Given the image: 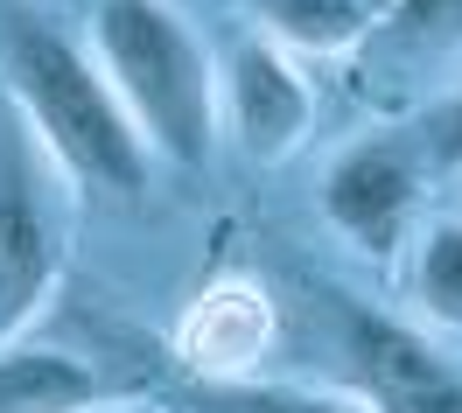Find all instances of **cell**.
Segmentation results:
<instances>
[{"label":"cell","mask_w":462,"mask_h":413,"mask_svg":"<svg viewBox=\"0 0 462 413\" xmlns=\"http://www.w3.org/2000/svg\"><path fill=\"white\" fill-rule=\"evenodd\" d=\"M91 50L147 148L169 154L175 169H203L217 133V70L203 35L169 0H98Z\"/></svg>","instance_id":"2"},{"label":"cell","mask_w":462,"mask_h":413,"mask_svg":"<svg viewBox=\"0 0 462 413\" xmlns=\"http://www.w3.org/2000/svg\"><path fill=\"white\" fill-rule=\"evenodd\" d=\"M189 413H344L322 392H301V385H260V379H203L189 392Z\"/></svg>","instance_id":"11"},{"label":"cell","mask_w":462,"mask_h":413,"mask_svg":"<svg viewBox=\"0 0 462 413\" xmlns=\"http://www.w3.org/2000/svg\"><path fill=\"white\" fill-rule=\"evenodd\" d=\"M50 288H57V232L35 204L29 176L0 161V344L35 323Z\"/></svg>","instance_id":"6"},{"label":"cell","mask_w":462,"mask_h":413,"mask_svg":"<svg viewBox=\"0 0 462 413\" xmlns=\"http://www.w3.org/2000/svg\"><path fill=\"white\" fill-rule=\"evenodd\" d=\"M413 308L434 329L462 336V217H441V225L420 232V252H413Z\"/></svg>","instance_id":"10"},{"label":"cell","mask_w":462,"mask_h":413,"mask_svg":"<svg viewBox=\"0 0 462 413\" xmlns=\"http://www.w3.org/2000/svg\"><path fill=\"white\" fill-rule=\"evenodd\" d=\"M329 301H337V336H344L350 385L365 392L372 413H462V372L420 329L393 323L378 308H357L344 295H329Z\"/></svg>","instance_id":"3"},{"label":"cell","mask_w":462,"mask_h":413,"mask_svg":"<svg viewBox=\"0 0 462 413\" xmlns=\"http://www.w3.org/2000/svg\"><path fill=\"white\" fill-rule=\"evenodd\" d=\"M428 154H434V169H462V91L434 113L428 126Z\"/></svg>","instance_id":"13"},{"label":"cell","mask_w":462,"mask_h":413,"mask_svg":"<svg viewBox=\"0 0 462 413\" xmlns=\"http://www.w3.org/2000/svg\"><path fill=\"white\" fill-rule=\"evenodd\" d=\"M413 189H420V169L400 141H357L350 154H337V169L322 182V210L350 245L393 252L406 210H413Z\"/></svg>","instance_id":"5"},{"label":"cell","mask_w":462,"mask_h":413,"mask_svg":"<svg viewBox=\"0 0 462 413\" xmlns=\"http://www.w3.org/2000/svg\"><path fill=\"white\" fill-rule=\"evenodd\" d=\"M0 78L14 91L22 119L35 126V141L57 154V169L78 189L98 197H134L147 182V141L126 119L119 91L106 85L98 57H85L78 42L50 22H14L0 42Z\"/></svg>","instance_id":"1"},{"label":"cell","mask_w":462,"mask_h":413,"mask_svg":"<svg viewBox=\"0 0 462 413\" xmlns=\"http://www.w3.org/2000/svg\"><path fill=\"white\" fill-rule=\"evenodd\" d=\"M266 29L273 50H301V57H344L378 29V0H238Z\"/></svg>","instance_id":"8"},{"label":"cell","mask_w":462,"mask_h":413,"mask_svg":"<svg viewBox=\"0 0 462 413\" xmlns=\"http://www.w3.org/2000/svg\"><path fill=\"white\" fill-rule=\"evenodd\" d=\"M266 336H273V316L260 288H210L182 323V357L203 379H238L266 351Z\"/></svg>","instance_id":"7"},{"label":"cell","mask_w":462,"mask_h":413,"mask_svg":"<svg viewBox=\"0 0 462 413\" xmlns=\"http://www.w3.org/2000/svg\"><path fill=\"white\" fill-rule=\"evenodd\" d=\"M393 29L406 42H462V0H393Z\"/></svg>","instance_id":"12"},{"label":"cell","mask_w":462,"mask_h":413,"mask_svg":"<svg viewBox=\"0 0 462 413\" xmlns=\"http://www.w3.org/2000/svg\"><path fill=\"white\" fill-rule=\"evenodd\" d=\"M225 113H231V133H238L245 161L273 169V161H288L301 148V133L316 119V91L301 85V70L266 35H253L225 63Z\"/></svg>","instance_id":"4"},{"label":"cell","mask_w":462,"mask_h":413,"mask_svg":"<svg viewBox=\"0 0 462 413\" xmlns=\"http://www.w3.org/2000/svg\"><path fill=\"white\" fill-rule=\"evenodd\" d=\"M106 399V379L63 351L0 344V413H85Z\"/></svg>","instance_id":"9"}]
</instances>
